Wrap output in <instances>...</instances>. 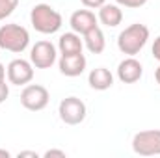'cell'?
<instances>
[{
  "label": "cell",
  "mask_w": 160,
  "mask_h": 158,
  "mask_svg": "<svg viewBox=\"0 0 160 158\" xmlns=\"http://www.w3.org/2000/svg\"><path fill=\"white\" fill-rule=\"evenodd\" d=\"M60 52L62 54H78L82 52V41L80 36H77V32H67L60 37Z\"/></svg>",
  "instance_id": "9a60e30c"
},
{
  "label": "cell",
  "mask_w": 160,
  "mask_h": 158,
  "mask_svg": "<svg viewBox=\"0 0 160 158\" xmlns=\"http://www.w3.org/2000/svg\"><path fill=\"white\" fill-rule=\"evenodd\" d=\"M8 95H9V87H8V84L2 80V82H0V104L8 99Z\"/></svg>",
  "instance_id": "ac0fdd59"
},
{
  "label": "cell",
  "mask_w": 160,
  "mask_h": 158,
  "mask_svg": "<svg viewBox=\"0 0 160 158\" xmlns=\"http://www.w3.org/2000/svg\"><path fill=\"white\" fill-rule=\"evenodd\" d=\"M2 80H4V65L0 63V82H2Z\"/></svg>",
  "instance_id": "d4e9b609"
},
{
  "label": "cell",
  "mask_w": 160,
  "mask_h": 158,
  "mask_svg": "<svg viewBox=\"0 0 160 158\" xmlns=\"http://www.w3.org/2000/svg\"><path fill=\"white\" fill-rule=\"evenodd\" d=\"M30 34L21 24H4L0 28V47L9 52H22L28 47Z\"/></svg>",
  "instance_id": "3957f363"
},
{
  "label": "cell",
  "mask_w": 160,
  "mask_h": 158,
  "mask_svg": "<svg viewBox=\"0 0 160 158\" xmlns=\"http://www.w3.org/2000/svg\"><path fill=\"white\" fill-rule=\"evenodd\" d=\"M0 158H9V153L6 149H0Z\"/></svg>",
  "instance_id": "603a6c76"
},
{
  "label": "cell",
  "mask_w": 160,
  "mask_h": 158,
  "mask_svg": "<svg viewBox=\"0 0 160 158\" xmlns=\"http://www.w3.org/2000/svg\"><path fill=\"white\" fill-rule=\"evenodd\" d=\"M116 2L125 6V7H142L147 0H116Z\"/></svg>",
  "instance_id": "e0dca14e"
},
{
  "label": "cell",
  "mask_w": 160,
  "mask_h": 158,
  "mask_svg": "<svg viewBox=\"0 0 160 158\" xmlns=\"http://www.w3.org/2000/svg\"><path fill=\"white\" fill-rule=\"evenodd\" d=\"M153 56L160 62V36L155 39V43H153Z\"/></svg>",
  "instance_id": "44dd1931"
},
{
  "label": "cell",
  "mask_w": 160,
  "mask_h": 158,
  "mask_svg": "<svg viewBox=\"0 0 160 158\" xmlns=\"http://www.w3.org/2000/svg\"><path fill=\"white\" fill-rule=\"evenodd\" d=\"M60 117L67 125H78L86 119V104L78 97H67L60 102Z\"/></svg>",
  "instance_id": "8992f818"
},
{
  "label": "cell",
  "mask_w": 160,
  "mask_h": 158,
  "mask_svg": "<svg viewBox=\"0 0 160 158\" xmlns=\"http://www.w3.org/2000/svg\"><path fill=\"white\" fill-rule=\"evenodd\" d=\"M147 39H149V28L145 24H142V22H134V24L127 26L119 34L118 47H119V50L123 54L134 56L145 47Z\"/></svg>",
  "instance_id": "6da1fadb"
},
{
  "label": "cell",
  "mask_w": 160,
  "mask_h": 158,
  "mask_svg": "<svg viewBox=\"0 0 160 158\" xmlns=\"http://www.w3.org/2000/svg\"><path fill=\"white\" fill-rule=\"evenodd\" d=\"M8 78L11 84L15 86H24L28 84L30 80L34 78V69H32V63L19 58V60H13L9 62L8 65Z\"/></svg>",
  "instance_id": "ba28073f"
},
{
  "label": "cell",
  "mask_w": 160,
  "mask_h": 158,
  "mask_svg": "<svg viewBox=\"0 0 160 158\" xmlns=\"http://www.w3.org/2000/svg\"><path fill=\"white\" fill-rule=\"evenodd\" d=\"M132 149L136 155H142V156L160 155V130L151 128V130L138 132L132 140Z\"/></svg>",
  "instance_id": "277c9868"
},
{
  "label": "cell",
  "mask_w": 160,
  "mask_h": 158,
  "mask_svg": "<svg viewBox=\"0 0 160 158\" xmlns=\"http://www.w3.org/2000/svg\"><path fill=\"white\" fill-rule=\"evenodd\" d=\"M86 69V58L84 54H62L60 58V71L65 77H78Z\"/></svg>",
  "instance_id": "30bf717a"
},
{
  "label": "cell",
  "mask_w": 160,
  "mask_h": 158,
  "mask_svg": "<svg viewBox=\"0 0 160 158\" xmlns=\"http://www.w3.org/2000/svg\"><path fill=\"white\" fill-rule=\"evenodd\" d=\"M19 0H0V21L9 17L13 13V9L17 7Z\"/></svg>",
  "instance_id": "2e32d148"
},
{
  "label": "cell",
  "mask_w": 160,
  "mask_h": 158,
  "mask_svg": "<svg viewBox=\"0 0 160 158\" xmlns=\"http://www.w3.org/2000/svg\"><path fill=\"white\" fill-rule=\"evenodd\" d=\"M84 41H86L88 50L93 52V54H101V52L104 50V45H106L104 34H102V30H101L99 26H93L91 30H88V32L84 34Z\"/></svg>",
  "instance_id": "4fadbf2b"
},
{
  "label": "cell",
  "mask_w": 160,
  "mask_h": 158,
  "mask_svg": "<svg viewBox=\"0 0 160 158\" xmlns=\"http://www.w3.org/2000/svg\"><path fill=\"white\" fill-rule=\"evenodd\" d=\"M89 86L93 87V89H99V91H104V89H108V87H112V84H114V77H112V73L106 69V67H97V69H93L91 73H89Z\"/></svg>",
  "instance_id": "7c38bea8"
},
{
  "label": "cell",
  "mask_w": 160,
  "mask_h": 158,
  "mask_svg": "<svg viewBox=\"0 0 160 158\" xmlns=\"http://www.w3.org/2000/svg\"><path fill=\"white\" fill-rule=\"evenodd\" d=\"M32 26L41 34H54L62 26V15L48 4H36L30 13Z\"/></svg>",
  "instance_id": "7a4b0ae2"
},
{
  "label": "cell",
  "mask_w": 160,
  "mask_h": 158,
  "mask_svg": "<svg viewBox=\"0 0 160 158\" xmlns=\"http://www.w3.org/2000/svg\"><path fill=\"white\" fill-rule=\"evenodd\" d=\"M30 62L38 69H48L56 62V47L50 41H38L32 47L30 52Z\"/></svg>",
  "instance_id": "52a82bcc"
},
{
  "label": "cell",
  "mask_w": 160,
  "mask_h": 158,
  "mask_svg": "<svg viewBox=\"0 0 160 158\" xmlns=\"http://www.w3.org/2000/svg\"><path fill=\"white\" fill-rule=\"evenodd\" d=\"M82 4L86 7H101L104 4V0H82Z\"/></svg>",
  "instance_id": "ffe728a7"
},
{
  "label": "cell",
  "mask_w": 160,
  "mask_h": 158,
  "mask_svg": "<svg viewBox=\"0 0 160 158\" xmlns=\"http://www.w3.org/2000/svg\"><path fill=\"white\" fill-rule=\"evenodd\" d=\"M155 78H157V82L160 84V67H157V73H155Z\"/></svg>",
  "instance_id": "cb8c5ba5"
},
{
  "label": "cell",
  "mask_w": 160,
  "mask_h": 158,
  "mask_svg": "<svg viewBox=\"0 0 160 158\" xmlns=\"http://www.w3.org/2000/svg\"><path fill=\"white\" fill-rule=\"evenodd\" d=\"M19 158H38V153H34V151H22V153H19Z\"/></svg>",
  "instance_id": "7402d4cb"
},
{
  "label": "cell",
  "mask_w": 160,
  "mask_h": 158,
  "mask_svg": "<svg viewBox=\"0 0 160 158\" xmlns=\"http://www.w3.org/2000/svg\"><path fill=\"white\" fill-rule=\"evenodd\" d=\"M142 75H143V67H142V63L136 60V58H125L123 62L119 63V67H118V77H119L121 82H125V84H134V82H138V80L142 78Z\"/></svg>",
  "instance_id": "9c48e42d"
},
{
  "label": "cell",
  "mask_w": 160,
  "mask_h": 158,
  "mask_svg": "<svg viewBox=\"0 0 160 158\" xmlns=\"http://www.w3.org/2000/svg\"><path fill=\"white\" fill-rule=\"evenodd\" d=\"M21 104L30 112H39L48 104V89L39 84H30L21 93Z\"/></svg>",
  "instance_id": "5b68a950"
},
{
  "label": "cell",
  "mask_w": 160,
  "mask_h": 158,
  "mask_svg": "<svg viewBox=\"0 0 160 158\" xmlns=\"http://www.w3.org/2000/svg\"><path fill=\"white\" fill-rule=\"evenodd\" d=\"M93 26H97V19L89 9H77L71 15V28L77 34H86L88 30H91Z\"/></svg>",
  "instance_id": "8fae6325"
},
{
  "label": "cell",
  "mask_w": 160,
  "mask_h": 158,
  "mask_svg": "<svg viewBox=\"0 0 160 158\" xmlns=\"http://www.w3.org/2000/svg\"><path fill=\"white\" fill-rule=\"evenodd\" d=\"M45 158H65V153L58 151V149H50V151L45 153Z\"/></svg>",
  "instance_id": "d6986e66"
},
{
  "label": "cell",
  "mask_w": 160,
  "mask_h": 158,
  "mask_svg": "<svg viewBox=\"0 0 160 158\" xmlns=\"http://www.w3.org/2000/svg\"><path fill=\"white\" fill-rule=\"evenodd\" d=\"M99 19H101L102 24L114 28V26L121 24V21H123V13H121L119 7L114 6V4H102V6H101V11H99Z\"/></svg>",
  "instance_id": "5bb4252c"
}]
</instances>
